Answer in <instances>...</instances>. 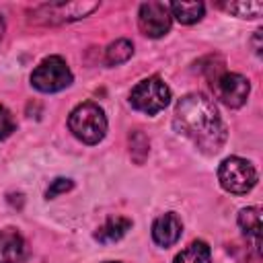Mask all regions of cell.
<instances>
[{
  "instance_id": "6da1fadb",
  "label": "cell",
  "mask_w": 263,
  "mask_h": 263,
  "mask_svg": "<svg viewBox=\"0 0 263 263\" xmlns=\"http://www.w3.org/2000/svg\"><path fill=\"white\" fill-rule=\"evenodd\" d=\"M175 127L205 154L218 152L226 142V127L218 109L201 92H191L177 103Z\"/></svg>"
},
{
  "instance_id": "7a4b0ae2",
  "label": "cell",
  "mask_w": 263,
  "mask_h": 263,
  "mask_svg": "<svg viewBox=\"0 0 263 263\" xmlns=\"http://www.w3.org/2000/svg\"><path fill=\"white\" fill-rule=\"evenodd\" d=\"M70 132L84 144H99L107 132V117L105 111L95 103L78 105L68 117Z\"/></svg>"
},
{
  "instance_id": "3957f363",
  "label": "cell",
  "mask_w": 263,
  "mask_h": 263,
  "mask_svg": "<svg viewBox=\"0 0 263 263\" xmlns=\"http://www.w3.org/2000/svg\"><path fill=\"white\" fill-rule=\"evenodd\" d=\"M168 101H171V90L158 76H150L138 82L129 95L132 107L146 115H156L168 105Z\"/></svg>"
},
{
  "instance_id": "277c9868",
  "label": "cell",
  "mask_w": 263,
  "mask_h": 263,
  "mask_svg": "<svg viewBox=\"0 0 263 263\" xmlns=\"http://www.w3.org/2000/svg\"><path fill=\"white\" fill-rule=\"evenodd\" d=\"M218 179L226 191H230L234 195H242L255 187L257 171L249 160L238 158V156H230L220 164Z\"/></svg>"
},
{
  "instance_id": "5b68a950",
  "label": "cell",
  "mask_w": 263,
  "mask_h": 263,
  "mask_svg": "<svg viewBox=\"0 0 263 263\" xmlns=\"http://www.w3.org/2000/svg\"><path fill=\"white\" fill-rule=\"evenodd\" d=\"M31 84L41 92H58L72 84V72L60 55H51L33 70Z\"/></svg>"
},
{
  "instance_id": "8992f818",
  "label": "cell",
  "mask_w": 263,
  "mask_h": 263,
  "mask_svg": "<svg viewBox=\"0 0 263 263\" xmlns=\"http://www.w3.org/2000/svg\"><path fill=\"white\" fill-rule=\"evenodd\" d=\"M212 88H214V95L224 105H228V107H240V105H245V101L249 97L251 84L240 74L222 72V74H218V76L212 78Z\"/></svg>"
},
{
  "instance_id": "52a82bcc",
  "label": "cell",
  "mask_w": 263,
  "mask_h": 263,
  "mask_svg": "<svg viewBox=\"0 0 263 263\" xmlns=\"http://www.w3.org/2000/svg\"><path fill=\"white\" fill-rule=\"evenodd\" d=\"M138 23L144 35L148 37H162L171 29V10L164 2H144L138 12Z\"/></svg>"
},
{
  "instance_id": "ba28073f",
  "label": "cell",
  "mask_w": 263,
  "mask_h": 263,
  "mask_svg": "<svg viewBox=\"0 0 263 263\" xmlns=\"http://www.w3.org/2000/svg\"><path fill=\"white\" fill-rule=\"evenodd\" d=\"M95 8H99L97 2H53V4H45L41 6L35 14L37 16H47V23H62V21H76L86 16L88 12H92Z\"/></svg>"
},
{
  "instance_id": "9c48e42d",
  "label": "cell",
  "mask_w": 263,
  "mask_h": 263,
  "mask_svg": "<svg viewBox=\"0 0 263 263\" xmlns=\"http://www.w3.org/2000/svg\"><path fill=\"white\" fill-rule=\"evenodd\" d=\"M181 230H183L181 220L173 212H166V214H162V216H158L154 220V224H152V238L160 247H171V245H175L179 240Z\"/></svg>"
},
{
  "instance_id": "30bf717a",
  "label": "cell",
  "mask_w": 263,
  "mask_h": 263,
  "mask_svg": "<svg viewBox=\"0 0 263 263\" xmlns=\"http://www.w3.org/2000/svg\"><path fill=\"white\" fill-rule=\"evenodd\" d=\"M27 259V242L14 228L0 232V263H23Z\"/></svg>"
},
{
  "instance_id": "8fae6325",
  "label": "cell",
  "mask_w": 263,
  "mask_h": 263,
  "mask_svg": "<svg viewBox=\"0 0 263 263\" xmlns=\"http://www.w3.org/2000/svg\"><path fill=\"white\" fill-rule=\"evenodd\" d=\"M129 228H132V220L117 216V218L107 220V222H105V224L95 232V238H97L99 242H103V245L117 242V240H119V238H121Z\"/></svg>"
},
{
  "instance_id": "7c38bea8",
  "label": "cell",
  "mask_w": 263,
  "mask_h": 263,
  "mask_svg": "<svg viewBox=\"0 0 263 263\" xmlns=\"http://www.w3.org/2000/svg\"><path fill=\"white\" fill-rule=\"evenodd\" d=\"M238 226L247 236L255 240V251H259L261 245V210L259 208H245L238 214Z\"/></svg>"
},
{
  "instance_id": "4fadbf2b",
  "label": "cell",
  "mask_w": 263,
  "mask_h": 263,
  "mask_svg": "<svg viewBox=\"0 0 263 263\" xmlns=\"http://www.w3.org/2000/svg\"><path fill=\"white\" fill-rule=\"evenodd\" d=\"M168 10H171V16H175L179 23L191 25L203 16L205 6H203V2H173L168 6Z\"/></svg>"
},
{
  "instance_id": "5bb4252c",
  "label": "cell",
  "mask_w": 263,
  "mask_h": 263,
  "mask_svg": "<svg viewBox=\"0 0 263 263\" xmlns=\"http://www.w3.org/2000/svg\"><path fill=\"white\" fill-rule=\"evenodd\" d=\"M210 261H212V253L203 240H193L175 257V263H210Z\"/></svg>"
},
{
  "instance_id": "9a60e30c",
  "label": "cell",
  "mask_w": 263,
  "mask_h": 263,
  "mask_svg": "<svg viewBox=\"0 0 263 263\" xmlns=\"http://www.w3.org/2000/svg\"><path fill=\"white\" fill-rule=\"evenodd\" d=\"M132 53H134L132 41H127V39H117V41H113V43L107 47V51H105V62H107L109 66H117V64L127 62V60L132 58Z\"/></svg>"
},
{
  "instance_id": "2e32d148",
  "label": "cell",
  "mask_w": 263,
  "mask_h": 263,
  "mask_svg": "<svg viewBox=\"0 0 263 263\" xmlns=\"http://www.w3.org/2000/svg\"><path fill=\"white\" fill-rule=\"evenodd\" d=\"M222 8L242 18H255L263 12V2H230V4H222Z\"/></svg>"
},
{
  "instance_id": "e0dca14e",
  "label": "cell",
  "mask_w": 263,
  "mask_h": 263,
  "mask_svg": "<svg viewBox=\"0 0 263 263\" xmlns=\"http://www.w3.org/2000/svg\"><path fill=\"white\" fill-rule=\"evenodd\" d=\"M148 138L142 134V132H132L129 134V154H132V158L138 162V164H142L144 160H146V156H148Z\"/></svg>"
},
{
  "instance_id": "ac0fdd59",
  "label": "cell",
  "mask_w": 263,
  "mask_h": 263,
  "mask_svg": "<svg viewBox=\"0 0 263 263\" xmlns=\"http://www.w3.org/2000/svg\"><path fill=\"white\" fill-rule=\"evenodd\" d=\"M14 127H16V123H14L12 113H10L6 107L0 105V140L8 138V136L14 132Z\"/></svg>"
},
{
  "instance_id": "d6986e66",
  "label": "cell",
  "mask_w": 263,
  "mask_h": 263,
  "mask_svg": "<svg viewBox=\"0 0 263 263\" xmlns=\"http://www.w3.org/2000/svg\"><path fill=\"white\" fill-rule=\"evenodd\" d=\"M72 181L70 179H55L51 185H49V189H47V197L51 199V197H55V195H60V193H66V191H70L72 189Z\"/></svg>"
},
{
  "instance_id": "ffe728a7",
  "label": "cell",
  "mask_w": 263,
  "mask_h": 263,
  "mask_svg": "<svg viewBox=\"0 0 263 263\" xmlns=\"http://www.w3.org/2000/svg\"><path fill=\"white\" fill-rule=\"evenodd\" d=\"M253 43H255V53L259 55V53H261V31H257V33H255Z\"/></svg>"
},
{
  "instance_id": "44dd1931",
  "label": "cell",
  "mask_w": 263,
  "mask_h": 263,
  "mask_svg": "<svg viewBox=\"0 0 263 263\" xmlns=\"http://www.w3.org/2000/svg\"><path fill=\"white\" fill-rule=\"evenodd\" d=\"M2 35H4V21H2V16H0V39H2Z\"/></svg>"
},
{
  "instance_id": "7402d4cb",
  "label": "cell",
  "mask_w": 263,
  "mask_h": 263,
  "mask_svg": "<svg viewBox=\"0 0 263 263\" xmlns=\"http://www.w3.org/2000/svg\"><path fill=\"white\" fill-rule=\"evenodd\" d=\"M109 263H113V261H109Z\"/></svg>"
}]
</instances>
